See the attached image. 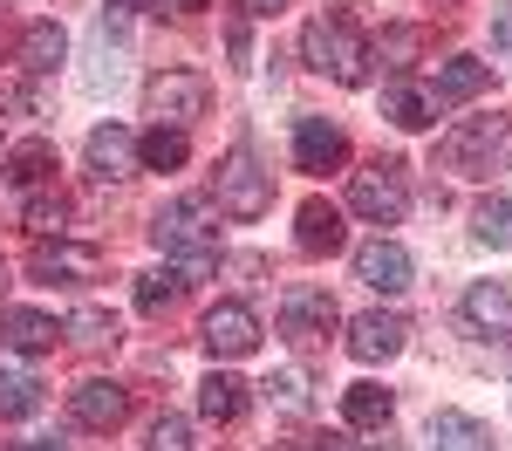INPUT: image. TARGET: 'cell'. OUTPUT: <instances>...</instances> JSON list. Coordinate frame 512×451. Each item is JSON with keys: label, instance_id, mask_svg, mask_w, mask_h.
Instances as JSON below:
<instances>
[{"label": "cell", "instance_id": "cell-27", "mask_svg": "<svg viewBox=\"0 0 512 451\" xmlns=\"http://www.w3.org/2000/svg\"><path fill=\"white\" fill-rule=\"evenodd\" d=\"M431 48H437V35H431V28H383V41H376L369 55H383V62H390L396 76H403V69H410L417 55H431Z\"/></svg>", "mask_w": 512, "mask_h": 451}, {"label": "cell", "instance_id": "cell-6", "mask_svg": "<svg viewBox=\"0 0 512 451\" xmlns=\"http://www.w3.org/2000/svg\"><path fill=\"white\" fill-rule=\"evenodd\" d=\"M205 103H212V82L198 76V69H158V76L144 82V117L171 123V130L205 117Z\"/></svg>", "mask_w": 512, "mask_h": 451}, {"label": "cell", "instance_id": "cell-14", "mask_svg": "<svg viewBox=\"0 0 512 451\" xmlns=\"http://www.w3.org/2000/svg\"><path fill=\"white\" fill-rule=\"evenodd\" d=\"M492 89V62H478V55H451V62H437V82H431V103L437 110H465Z\"/></svg>", "mask_w": 512, "mask_h": 451}, {"label": "cell", "instance_id": "cell-21", "mask_svg": "<svg viewBox=\"0 0 512 451\" xmlns=\"http://www.w3.org/2000/svg\"><path fill=\"white\" fill-rule=\"evenodd\" d=\"M383 117H390L396 130H431V123H437V103H431V89H424V82L396 76L390 89H383Z\"/></svg>", "mask_w": 512, "mask_h": 451}, {"label": "cell", "instance_id": "cell-11", "mask_svg": "<svg viewBox=\"0 0 512 451\" xmlns=\"http://www.w3.org/2000/svg\"><path fill=\"white\" fill-rule=\"evenodd\" d=\"M410 274H417V260H410L396 240H383V233L355 246V281H362V287H376V294H403Z\"/></svg>", "mask_w": 512, "mask_h": 451}, {"label": "cell", "instance_id": "cell-10", "mask_svg": "<svg viewBox=\"0 0 512 451\" xmlns=\"http://www.w3.org/2000/svg\"><path fill=\"white\" fill-rule=\"evenodd\" d=\"M69 417H76L82 431H117L123 417H130V390L110 383V376H82L76 390H69Z\"/></svg>", "mask_w": 512, "mask_h": 451}, {"label": "cell", "instance_id": "cell-7", "mask_svg": "<svg viewBox=\"0 0 512 451\" xmlns=\"http://www.w3.org/2000/svg\"><path fill=\"white\" fill-rule=\"evenodd\" d=\"M198 342L212 349V363H239V356L260 349V315H253L246 301H219V308H205Z\"/></svg>", "mask_w": 512, "mask_h": 451}, {"label": "cell", "instance_id": "cell-25", "mask_svg": "<svg viewBox=\"0 0 512 451\" xmlns=\"http://www.w3.org/2000/svg\"><path fill=\"white\" fill-rule=\"evenodd\" d=\"M185 158H192V137L171 130V123H151V130L137 137V164H144V171H185Z\"/></svg>", "mask_w": 512, "mask_h": 451}, {"label": "cell", "instance_id": "cell-31", "mask_svg": "<svg viewBox=\"0 0 512 451\" xmlns=\"http://www.w3.org/2000/svg\"><path fill=\"white\" fill-rule=\"evenodd\" d=\"M472 226H478V240H485V246H512V199H485L472 212Z\"/></svg>", "mask_w": 512, "mask_h": 451}, {"label": "cell", "instance_id": "cell-42", "mask_svg": "<svg viewBox=\"0 0 512 451\" xmlns=\"http://www.w3.org/2000/svg\"><path fill=\"white\" fill-rule=\"evenodd\" d=\"M7 451H14V445H7Z\"/></svg>", "mask_w": 512, "mask_h": 451}, {"label": "cell", "instance_id": "cell-15", "mask_svg": "<svg viewBox=\"0 0 512 451\" xmlns=\"http://www.w3.org/2000/svg\"><path fill=\"white\" fill-rule=\"evenodd\" d=\"M294 246H301L308 260H321V253H342V246H349V226H342V205L308 199L301 212H294Z\"/></svg>", "mask_w": 512, "mask_h": 451}, {"label": "cell", "instance_id": "cell-38", "mask_svg": "<svg viewBox=\"0 0 512 451\" xmlns=\"http://www.w3.org/2000/svg\"><path fill=\"white\" fill-rule=\"evenodd\" d=\"M14 451H62V438H35V445H14Z\"/></svg>", "mask_w": 512, "mask_h": 451}, {"label": "cell", "instance_id": "cell-33", "mask_svg": "<svg viewBox=\"0 0 512 451\" xmlns=\"http://www.w3.org/2000/svg\"><path fill=\"white\" fill-rule=\"evenodd\" d=\"M267 397H274L280 410H308V383H301V369H280L274 383H267Z\"/></svg>", "mask_w": 512, "mask_h": 451}, {"label": "cell", "instance_id": "cell-23", "mask_svg": "<svg viewBox=\"0 0 512 451\" xmlns=\"http://www.w3.org/2000/svg\"><path fill=\"white\" fill-rule=\"evenodd\" d=\"M198 417H205V424H239V417H246V383H239L233 369H212V376L198 383Z\"/></svg>", "mask_w": 512, "mask_h": 451}, {"label": "cell", "instance_id": "cell-16", "mask_svg": "<svg viewBox=\"0 0 512 451\" xmlns=\"http://www.w3.org/2000/svg\"><path fill=\"white\" fill-rule=\"evenodd\" d=\"M82 158H89V171H96L103 185H117V178L137 171V137H130L123 123H96L89 144H82Z\"/></svg>", "mask_w": 512, "mask_h": 451}, {"label": "cell", "instance_id": "cell-36", "mask_svg": "<svg viewBox=\"0 0 512 451\" xmlns=\"http://www.w3.org/2000/svg\"><path fill=\"white\" fill-rule=\"evenodd\" d=\"M315 451H369V445H355L349 431H321V438H315Z\"/></svg>", "mask_w": 512, "mask_h": 451}, {"label": "cell", "instance_id": "cell-2", "mask_svg": "<svg viewBox=\"0 0 512 451\" xmlns=\"http://www.w3.org/2000/svg\"><path fill=\"white\" fill-rule=\"evenodd\" d=\"M151 240L171 253V267L185 274V281H205L212 267H219V226H212V205L205 199H171L151 219Z\"/></svg>", "mask_w": 512, "mask_h": 451}, {"label": "cell", "instance_id": "cell-29", "mask_svg": "<svg viewBox=\"0 0 512 451\" xmlns=\"http://www.w3.org/2000/svg\"><path fill=\"white\" fill-rule=\"evenodd\" d=\"M62 342H76V349H117V315H103V308H76V315L62 322Z\"/></svg>", "mask_w": 512, "mask_h": 451}, {"label": "cell", "instance_id": "cell-37", "mask_svg": "<svg viewBox=\"0 0 512 451\" xmlns=\"http://www.w3.org/2000/svg\"><path fill=\"white\" fill-rule=\"evenodd\" d=\"M205 0H158V14H198Z\"/></svg>", "mask_w": 512, "mask_h": 451}, {"label": "cell", "instance_id": "cell-19", "mask_svg": "<svg viewBox=\"0 0 512 451\" xmlns=\"http://www.w3.org/2000/svg\"><path fill=\"white\" fill-rule=\"evenodd\" d=\"M62 55H69V35H62L55 21H28L21 41H14V62H21L28 76H55V69H62Z\"/></svg>", "mask_w": 512, "mask_h": 451}, {"label": "cell", "instance_id": "cell-22", "mask_svg": "<svg viewBox=\"0 0 512 451\" xmlns=\"http://www.w3.org/2000/svg\"><path fill=\"white\" fill-rule=\"evenodd\" d=\"M390 417H396V397L383 383H349L342 390V424L349 431H390Z\"/></svg>", "mask_w": 512, "mask_h": 451}, {"label": "cell", "instance_id": "cell-1", "mask_svg": "<svg viewBox=\"0 0 512 451\" xmlns=\"http://www.w3.org/2000/svg\"><path fill=\"white\" fill-rule=\"evenodd\" d=\"M301 55H308V69H315V76L342 82V89H362V82H369V62H376L349 7H328V14H315V21L301 28Z\"/></svg>", "mask_w": 512, "mask_h": 451}, {"label": "cell", "instance_id": "cell-28", "mask_svg": "<svg viewBox=\"0 0 512 451\" xmlns=\"http://www.w3.org/2000/svg\"><path fill=\"white\" fill-rule=\"evenodd\" d=\"M41 410V383L28 369H7L0 363V424H14V417H35Z\"/></svg>", "mask_w": 512, "mask_h": 451}, {"label": "cell", "instance_id": "cell-41", "mask_svg": "<svg viewBox=\"0 0 512 451\" xmlns=\"http://www.w3.org/2000/svg\"><path fill=\"white\" fill-rule=\"evenodd\" d=\"M0 7H7V0H0Z\"/></svg>", "mask_w": 512, "mask_h": 451}, {"label": "cell", "instance_id": "cell-35", "mask_svg": "<svg viewBox=\"0 0 512 451\" xmlns=\"http://www.w3.org/2000/svg\"><path fill=\"white\" fill-rule=\"evenodd\" d=\"M492 48H506V55H512V0L499 7V21H492Z\"/></svg>", "mask_w": 512, "mask_h": 451}, {"label": "cell", "instance_id": "cell-34", "mask_svg": "<svg viewBox=\"0 0 512 451\" xmlns=\"http://www.w3.org/2000/svg\"><path fill=\"white\" fill-rule=\"evenodd\" d=\"M233 7L246 14V21H274V14H287L294 0H233Z\"/></svg>", "mask_w": 512, "mask_h": 451}, {"label": "cell", "instance_id": "cell-39", "mask_svg": "<svg viewBox=\"0 0 512 451\" xmlns=\"http://www.w3.org/2000/svg\"><path fill=\"white\" fill-rule=\"evenodd\" d=\"M0 287H7V260H0Z\"/></svg>", "mask_w": 512, "mask_h": 451}, {"label": "cell", "instance_id": "cell-18", "mask_svg": "<svg viewBox=\"0 0 512 451\" xmlns=\"http://www.w3.org/2000/svg\"><path fill=\"white\" fill-rule=\"evenodd\" d=\"M0 178L21 185V192H41V185L55 178V144H48V137H21V144H7V151H0Z\"/></svg>", "mask_w": 512, "mask_h": 451}, {"label": "cell", "instance_id": "cell-8", "mask_svg": "<svg viewBox=\"0 0 512 451\" xmlns=\"http://www.w3.org/2000/svg\"><path fill=\"white\" fill-rule=\"evenodd\" d=\"M335 322H342V308H335L328 287H287V294H280V335H287L294 349H315Z\"/></svg>", "mask_w": 512, "mask_h": 451}, {"label": "cell", "instance_id": "cell-9", "mask_svg": "<svg viewBox=\"0 0 512 451\" xmlns=\"http://www.w3.org/2000/svg\"><path fill=\"white\" fill-rule=\"evenodd\" d=\"M28 274L35 281H62V287H82L103 274V253L96 246H76V240H35V253H28Z\"/></svg>", "mask_w": 512, "mask_h": 451}, {"label": "cell", "instance_id": "cell-20", "mask_svg": "<svg viewBox=\"0 0 512 451\" xmlns=\"http://www.w3.org/2000/svg\"><path fill=\"white\" fill-rule=\"evenodd\" d=\"M465 328L472 335H512V294L499 281H472L465 287Z\"/></svg>", "mask_w": 512, "mask_h": 451}, {"label": "cell", "instance_id": "cell-40", "mask_svg": "<svg viewBox=\"0 0 512 451\" xmlns=\"http://www.w3.org/2000/svg\"><path fill=\"white\" fill-rule=\"evenodd\" d=\"M267 451H294V445H267Z\"/></svg>", "mask_w": 512, "mask_h": 451}, {"label": "cell", "instance_id": "cell-12", "mask_svg": "<svg viewBox=\"0 0 512 451\" xmlns=\"http://www.w3.org/2000/svg\"><path fill=\"white\" fill-rule=\"evenodd\" d=\"M403 342H410V322L390 315V308H369V315L349 322V356L355 363H390V356H403Z\"/></svg>", "mask_w": 512, "mask_h": 451}, {"label": "cell", "instance_id": "cell-30", "mask_svg": "<svg viewBox=\"0 0 512 451\" xmlns=\"http://www.w3.org/2000/svg\"><path fill=\"white\" fill-rule=\"evenodd\" d=\"M178 294H185V274H178V267H151V274H137V308H144V315H164Z\"/></svg>", "mask_w": 512, "mask_h": 451}, {"label": "cell", "instance_id": "cell-24", "mask_svg": "<svg viewBox=\"0 0 512 451\" xmlns=\"http://www.w3.org/2000/svg\"><path fill=\"white\" fill-rule=\"evenodd\" d=\"M431 451H492V431L472 410H437L431 417Z\"/></svg>", "mask_w": 512, "mask_h": 451}, {"label": "cell", "instance_id": "cell-4", "mask_svg": "<svg viewBox=\"0 0 512 451\" xmlns=\"http://www.w3.org/2000/svg\"><path fill=\"white\" fill-rule=\"evenodd\" d=\"M212 199L226 219H267V205H274V178L253 164V151H226L219 171H212Z\"/></svg>", "mask_w": 512, "mask_h": 451}, {"label": "cell", "instance_id": "cell-3", "mask_svg": "<svg viewBox=\"0 0 512 451\" xmlns=\"http://www.w3.org/2000/svg\"><path fill=\"white\" fill-rule=\"evenodd\" d=\"M437 158L458 178H499L512 164V117H465L458 130H444Z\"/></svg>", "mask_w": 512, "mask_h": 451}, {"label": "cell", "instance_id": "cell-5", "mask_svg": "<svg viewBox=\"0 0 512 451\" xmlns=\"http://www.w3.org/2000/svg\"><path fill=\"white\" fill-rule=\"evenodd\" d=\"M403 205H410V192H403V164L396 158H376V164H362V171H349V212L355 219L396 226Z\"/></svg>", "mask_w": 512, "mask_h": 451}, {"label": "cell", "instance_id": "cell-32", "mask_svg": "<svg viewBox=\"0 0 512 451\" xmlns=\"http://www.w3.org/2000/svg\"><path fill=\"white\" fill-rule=\"evenodd\" d=\"M144 451H192V424L178 410H164L158 424H151V438H144Z\"/></svg>", "mask_w": 512, "mask_h": 451}, {"label": "cell", "instance_id": "cell-17", "mask_svg": "<svg viewBox=\"0 0 512 451\" xmlns=\"http://www.w3.org/2000/svg\"><path fill=\"white\" fill-rule=\"evenodd\" d=\"M62 342V322L55 315H41V308H0V349H14V356H48Z\"/></svg>", "mask_w": 512, "mask_h": 451}, {"label": "cell", "instance_id": "cell-13", "mask_svg": "<svg viewBox=\"0 0 512 451\" xmlns=\"http://www.w3.org/2000/svg\"><path fill=\"white\" fill-rule=\"evenodd\" d=\"M294 164L301 171H342L349 164V130L328 117H301L294 123Z\"/></svg>", "mask_w": 512, "mask_h": 451}, {"label": "cell", "instance_id": "cell-26", "mask_svg": "<svg viewBox=\"0 0 512 451\" xmlns=\"http://www.w3.org/2000/svg\"><path fill=\"white\" fill-rule=\"evenodd\" d=\"M21 226L35 233V240H62V226H69V199L62 192H28V205H21Z\"/></svg>", "mask_w": 512, "mask_h": 451}]
</instances>
